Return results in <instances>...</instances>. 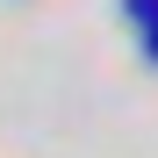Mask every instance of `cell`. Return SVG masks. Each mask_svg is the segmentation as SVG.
Wrapping results in <instances>:
<instances>
[{
	"instance_id": "cell-1",
	"label": "cell",
	"mask_w": 158,
	"mask_h": 158,
	"mask_svg": "<svg viewBox=\"0 0 158 158\" xmlns=\"http://www.w3.org/2000/svg\"><path fill=\"white\" fill-rule=\"evenodd\" d=\"M129 15H137V22H158V0H129Z\"/></svg>"
},
{
	"instance_id": "cell-2",
	"label": "cell",
	"mask_w": 158,
	"mask_h": 158,
	"mask_svg": "<svg viewBox=\"0 0 158 158\" xmlns=\"http://www.w3.org/2000/svg\"><path fill=\"white\" fill-rule=\"evenodd\" d=\"M151 58H158V22H151Z\"/></svg>"
}]
</instances>
